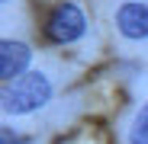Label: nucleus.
I'll use <instances>...</instances> for the list:
<instances>
[{"instance_id": "f257e3e1", "label": "nucleus", "mask_w": 148, "mask_h": 144, "mask_svg": "<svg viewBox=\"0 0 148 144\" xmlns=\"http://www.w3.org/2000/svg\"><path fill=\"white\" fill-rule=\"evenodd\" d=\"M48 96H52L48 77L32 70V74H23V77H16L3 87V109L13 112V115H26V112L42 109L48 103Z\"/></svg>"}, {"instance_id": "f03ea898", "label": "nucleus", "mask_w": 148, "mask_h": 144, "mask_svg": "<svg viewBox=\"0 0 148 144\" xmlns=\"http://www.w3.org/2000/svg\"><path fill=\"white\" fill-rule=\"evenodd\" d=\"M87 29V19L81 13L77 3H71V0H64V3H58L52 13H48L45 19V35L52 39L55 45H68V42H77Z\"/></svg>"}, {"instance_id": "7ed1b4c3", "label": "nucleus", "mask_w": 148, "mask_h": 144, "mask_svg": "<svg viewBox=\"0 0 148 144\" xmlns=\"http://www.w3.org/2000/svg\"><path fill=\"white\" fill-rule=\"evenodd\" d=\"M29 45H23V42H13V39H3L0 42V77H3L7 83L16 80L26 74V67H29Z\"/></svg>"}, {"instance_id": "20e7f679", "label": "nucleus", "mask_w": 148, "mask_h": 144, "mask_svg": "<svg viewBox=\"0 0 148 144\" xmlns=\"http://www.w3.org/2000/svg\"><path fill=\"white\" fill-rule=\"evenodd\" d=\"M116 26L126 39H148V7L145 3H122L116 13Z\"/></svg>"}, {"instance_id": "39448f33", "label": "nucleus", "mask_w": 148, "mask_h": 144, "mask_svg": "<svg viewBox=\"0 0 148 144\" xmlns=\"http://www.w3.org/2000/svg\"><path fill=\"white\" fill-rule=\"evenodd\" d=\"M129 141H132V144H148V103H145L142 112L135 115L132 131H129Z\"/></svg>"}, {"instance_id": "423d86ee", "label": "nucleus", "mask_w": 148, "mask_h": 144, "mask_svg": "<svg viewBox=\"0 0 148 144\" xmlns=\"http://www.w3.org/2000/svg\"><path fill=\"white\" fill-rule=\"evenodd\" d=\"M0 141H3V144H19V138L10 131V128H3V135H0Z\"/></svg>"}]
</instances>
